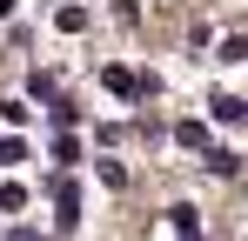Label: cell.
I'll return each instance as SVG.
<instances>
[{
	"instance_id": "1",
	"label": "cell",
	"mask_w": 248,
	"mask_h": 241,
	"mask_svg": "<svg viewBox=\"0 0 248 241\" xmlns=\"http://www.w3.org/2000/svg\"><path fill=\"white\" fill-rule=\"evenodd\" d=\"M47 188H54V221L74 228V221H81V188H74V181H47Z\"/></svg>"
},
{
	"instance_id": "2",
	"label": "cell",
	"mask_w": 248,
	"mask_h": 241,
	"mask_svg": "<svg viewBox=\"0 0 248 241\" xmlns=\"http://www.w3.org/2000/svg\"><path fill=\"white\" fill-rule=\"evenodd\" d=\"M208 114L221 120V127H248V101H235V94H215V101H208Z\"/></svg>"
},
{
	"instance_id": "3",
	"label": "cell",
	"mask_w": 248,
	"mask_h": 241,
	"mask_svg": "<svg viewBox=\"0 0 248 241\" xmlns=\"http://www.w3.org/2000/svg\"><path fill=\"white\" fill-rule=\"evenodd\" d=\"M174 141H181V148H208V127H202V120H181Z\"/></svg>"
},
{
	"instance_id": "4",
	"label": "cell",
	"mask_w": 248,
	"mask_h": 241,
	"mask_svg": "<svg viewBox=\"0 0 248 241\" xmlns=\"http://www.w3.org/2000/svg\"><path fill=\"white\" fill-rule=\"evenodd\" d=\"M174 235H181V241H202V221H195V208H174Z\"/></svg>"
},
{
	"instance_id": "5",
	"label": "cell",
	"mask_w": 248,
	"mask_h": 241,
	"mask_svg": "<svg viewBox=\"0 0 248 241\" xmlns=\"http://www.w3.org/2000/svg\"><path fill=\"white\" fill-rule=\"evenodd\" d=\"M54 20H61V34H81V27H87V7H61Z\"/></svg>"
},
{
	"instance_id": "6",
	"label": "cell",
	"mask_w": 248,
	"mask_h": 241,
	"mask_svg": "<svg viewBox=\"0 0 248 241\" xmlns=\"http://www.w3.org/2000/svg\"><path fill=\"white\" fill-rule=\"evenodd\" d=\"M20 154H27V141H20V134H0V167H14Z\"/></svg>"
},
{
	"instance_id": "7",
	"label": "cell",
	"mask_w": 248,
	"mask_h": 241,
	"mask_svg": "<svg viewBox=\"0 0 248 241\" xmlns=\"http://www.w3.org/2000/svg\"><path fill=\"white\" fill-rule=\"evenodd\" d=\"M235 167H242V161L228 154V148H208V174H235Z\"/></svg>"
},
{
	"instance_id": "8",
	"label": "cell",
	"mask_w": 248,
	"mask_h": 241,
	"mask_svg": "<svg viewBox=\"0 0 248 241\" xmlns=\"http://www.w3.org/2000/svg\"><path fill=\"white\" fill-rule=\"evenodd\" d=\"M0 114H7V127H27V120H34V107H27V101H7Z\"/></svg>"
},
{
	"instance_id": "9",
	"label": "cell",
	"mask_w": 248,
	"mask_h": 241,
	"mask_svg": "<svg viewBox=\"0 0 248 241\" xmlns=\"http://www.w3.org/2000/svg\"><path fill=\"white\" fill-rule=\"evenodd\" d=\"M7 241H41V228H14V235H7Z\"/></svg>"
},
{
	"instance_id": "10",
	"label": "cell",
	"mask_w": 248,
	"mask_h": 241,
	"mask_svg": "<svg viewBox=\"0 0 248 241\" xmlns=\"http://www.w3.org/2000/svg\"><path fill=\"white\" fill-rule=\"evenodd\" d=\"M7 14H14V0H0V20H7Z\"/></svg>"
}]
</instances>
